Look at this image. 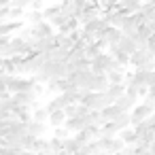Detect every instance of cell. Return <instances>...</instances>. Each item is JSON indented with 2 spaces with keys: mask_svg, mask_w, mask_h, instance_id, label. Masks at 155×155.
<instances>
[{
  "mask_svg": "<svg viewBox=\"0 0 155 155\" xmlns=\"http://www.w3.org/2000/svg\"><path fill=\"white\" fill-rule=\"evenodd\" d=\"M49 151H51V153H62V151H64V140L51 136V138H49Z\"/></svg>",
  "mask_w": 155,
  "mask_h": 155,
  "instance_id": "obj_30",
  "label": "cell"
},
{
  "mask_svg": "<svg viewBox=\"0 0 155 155\" xmlns=\"http://www.w3.org/2000/svg\"><path fill=\"white\" fill-rule=\"evenodd\" d=\"M113 62V58L108 55V53H100L98 58H94L91 60V64H89V70L94 72V74H106V70H108V64Z\"/></svg>",
  "mask_w": 155,
  "mask_h": 155,
  "instance_id": "obj_9",
  "label": "cell"
},
{
  "mask_svg": "<svg viewBox=\"0 0 155 155\" xmlns=\"http://www.w3.org/2000/svg\"><path fill=\"white\" fill-rule=\"evenodd\" d=\"M104 94H106V96L113 100V104H115V100L121 98V96L125 94V83H121V85H113V83H108V87H106Z\"/></svg>",
  "mask_w": 155,
  "mask_h": 155,
  "instance_id": "obj_17",
  "label": "cell"
},
{
  "mask_svg": "<svg viewBox=\"0 0 155 155\" xmlns=\"http://www.w3.org/2000/svg\"><path fill=\"white\" fill-rule=\"evenodd\" d=\"M79 60H85V47L74 45V47L70 49V53H68V60H66V62H79Z\"/></svg>",
  "mask_w": 155,
  "mask_h": 155,
  "instance_id": "obj_27",
  "label": "cell"
},
{
  "mask_svg": "<svg viewBox=\"0 0 155 155\" xmlns=\"http://www.w3.org/2000/svg\"><path fill=\"white\" fill-rule=\"evenodd\" d=\"M134 151H136V144H125L119 153H115V155H134Z\"/></svg>",
  "mask_w": 155,
  "mask_h": 155,
  "instance_id": "obj_34",
  "label": "cell"
},
{
  "mask_svg": "<svg viewBox=\"0 0 155 155\" xmlns=\"http://www.w3.org/2000/svg\"><path fill=\"white\" fill-rule=\"evenodd\" d=\"M142 24H144V15L138 11V13L127 15V17L123 19V24H121V28H119V30H121V34H123V36H134Z\"/></svg>",
  "mask_w": 155,
  "mask_h": 155,
  "instance_id": "obj_3",
  "label": "cell"
},
{
  "mask_svg": "<svg viewBox=\"0 0 155 155\" xmlns=\"http://www.w3.org/2000/svg\"><path fill=\"white\" fill-rule=\"evenodd\" d=\"M155 142V127L151 125L142 136H138V140H136V147H140V149H151V144Z\"/></svg>",
  "mask_w": 155,
  "mask_h": 155,
  "instance_id": "obj_15",
  "label": "cell"
},
{
  "mask_svg": "<svg viewBox=\"0 0 155 155\" xmlns=\"http://www.w3.org/2000/svg\"><path fill=\"white\" fill-rule=\"evenodd\" d=\"M30 28V34H32V38H45V36H51V34H55L53 32V26L49 24V21H38V24H34V26H28Z\"/></svg>",
  "mask_w": 155,
  "mask_h": 155,
  "instance_id": "obj_10",
  "label": "cell"
},
{
  "mask_svg": "<svg viewBox=\"0 0 155 155\" xmlns=\"http://www.w3.org/2000/svg\"><path fill=\"white\" fill-rule=\"evenodd\" d=\"M45 2H47V0H32V2H30V9H32V11H43V9H45Z\"/></svg>",
  "mask_w": 155,
  "mask_h": 155,
  "instance_id": "obj_33",
  "label": "cell"
},
{
  "mask_svg": "<svg viewBox=\"0 0 155 155\" xmlns=\"http://www.w3.org/2000/svg\"><path fill=\"white\" fill-rule=\"evenodd\" d=\"M60 13H62V11H60V2H58V5H49V7L43 9V19H45V21H51V19L58 17Z\"/></svg>",
  "mask_w": 155,
  "mask_h": 155,
  "instance_id": "obj_24",
  "label": "cell"
},
{
  "mask_svg": "<svg viewBox=\"0 0 155 155\" xmlns=\"http://www.w3.org/2000/svg\"><path fill=\"white\" fill-rule=\"evenodd\" d=\"M60 2H62V0H60ZM70 2H72V0H70Z\"/></svg>",
  "mask_w": 155,
  "mask_h": 155,
  "instance_id": "obj_43",
  "label": "cell"
},
{
  "mask_svg": "<svg viewBox=\"0 0 155 155\" xmlns=\"http://www.w3.org/2000/svg\"><path fill=\"white\" fill-rule=\"evenodd\" d=\"M98 140L102 142V151H104L106 155H115V153H119V151L125 147L119 136H106V138H98Z\"/></svg>",
  "mask_w": 155,
  "mask_h": 155,
  "instance_id": "obj_8",
  "label": "cell"
},
{
  "mask_svg": "<svg viewBox=\"0 0 155 155\" xmlns=\"http://www.w3.org/2000/svg\"><path fill=\"white\" fill-rule=\"evenodd\" d=\"M100 113H102V119H104V123H108V121H115V119L121 115V110H119V106H117V104H108V106H104Z\"/></svg>",
  "mask_w": 155,
  "mask_h": 155,
  "instance_id": "obj_16",
  "label": "cell"
},
{
  "mask_svg": "<svg viewBox=\"0 0 155 155\" xmlns=\"http://www.w3.org/2000/svg\"><path fill=\"white\" fill-rule=\"evenodd\" d=\"M140 2H149V0H140Z\"/></svg>",
  "mask_w": 155,
  "mask_h": 155,
  "instance_id": "obj_42",
  "label": "cell"
},
{
  "mask_svg": "<svg viewBox=\"0 0 155 155\" xmlns=\"http://www.w3.org/2000/svg\"><path fill=\"white\" fill-rule=\"evenodd\" d=\"M51 127H60V125H64L66 123V113L64 110H53V113H49V121H47Z\"/></svg>",
  "mask_w": 155,
  "mask_h": 155,
  "instance_id": "obj_19",
  "label": "cell"
},
{
  "mask_svg": "<svg viewBox=\"0 0 155 155\" xmlns=\"http://www.w3.org/2000/svg\"><path fill=\"white\" fill-rule=\"evenodd\" d=\"M115 104L119 106V110H121V113H130V110H132V108L136 106V100L123 94L121 98H117V100H115Z\"/></svg>",
  "mask_w": 155,
  "mask_h": 155,
  "instance_id": "obj_18",
  "label": "cell"
},
{
  "mask_svg": "<svg viewBox=\"0 0 155 155\" xmlns=\"http://www.w3.org/2000/svg\"><path fill=\"white\" fill-rule=\"evenodd\" d=\"M79 149H83V147L74 140V136H70V138H66V140H64V151H66L68 155H74Z\"/></svg>",
  "mask_w": 155,
  "mask_h": 155,
  "instance_id": "obj_29",
  "label": "cell"
},
{
  "mask_svg": "<svg viewBox=\"0 0 155 155\" xmlns=\"http://www.w3.org/2000/svg\"><path fill=\"white\" fill-rule=\"evenodd\" d=\"M106 53H108V55H110L115 62H119L123 68H125V66H130V55H127V53H123V51H121L117 45H108Z\"/></svg>",
  "mask_w": 155,
  "mask_h": 155,
  "instance_id": "obj_13",
  "label": "cell"
},
{
  "mask_svg": "<svg viewBox=\"0 0 155 155\" xmlns=\"http://www.w3.org/2000/svg\"><path fill=\"white\" fill-rule=\"evenodd\" d=\"M87 125H89V123H87L85 117H70V119H66V123H64V127H66L70 134H77V132L85 130Z\"/></svg>",
  "mask_w": 155,
  "mask_h": 155,
  "instance_id": "obj_12",
  "label": "cell"
},
{
  "mask_svg": "<svg viewBox=\"0 0 155 155\" xmlns=\"http://www.w3.org/2000/svg\"><path fill=\"white\" fill-rule=\"evenodd\" d=\"M32 121L47 123V121H49V113H47V108H45V106H38V108H34V110H32Z\"/></svg>",
  "mask_w": 155,
  "mask_h": 155,
  "instance_id": "obj_28",
  "label": "cell"
},
{
  "mask_svg": "<svg viewBox=\"0 0 155 155\" xmlns=\"http://www.w3.org/2000/svg\"><path fill=\"white\" fill-rule=\"evenodd\" d=\"M127 15H132V13H127L125 9H110V11H102V19H104L108 26H113V28H121V24H123V19H125Z\"/></svg>",
  "mask_w": 155,
  "mask_h": 155,
  "instance_id": "obj_5",
  "label": "cell"
},
{
  "mask_svg": "<svg viewBox=\"0 0 155 155\" xmlns=\"http://www.w3.org/2000/svg\"><path fill=\"white\" fill-rule=\"evenodd\" d=\"M106 87H108L106 74H94V72H91V77H89L85 89H87V91H106Z\"/></svg>",
  "mask_w": 155,
  "mask_h": 155,
  "instance_id": "obj_11",
  "label": "cell"
},
{
  "mask_svg": "<svg viewBox=\"0 0 155 155\" xmlns=\"http://www.w3.org/2000/svg\"><path fill=\"white\" fill-rule=\"evenodd\" d=\"M142 7L140 0H119V7L117 9H125L127 13H138Z\"/></svg>",
  "mask_w": 155,
  "mask_h": 155,
  "instance_id": "obj_20",
  "label": "cell"
},
{
  "mask_svg": "<svg viewBox=\"0 0 155 155\" xmlns=\"http://www.w3.org/2000/svg\"><path fill=\"white\" fill-rule=\"evenodd\" d=\"M26 127H28V134L36 138H45V134L49 132V123H38V121H28Z\"/></svg>",
  "mask_w": 155,
  "mask_h": 155,
  "instance_id": "obj_14",
  "label": "cell"
},
{
  "mask_svg": "<svg viewBox=\"0 0 155 155\" xmlns=\"http://www.w3.org/2000/svg\"><path fill=\"white\" fill-rule=\"evenodd\" d=\"M9 41H11V36H0V47H5V45H9Z\"/></svg>",
  "mask_w": 155,
  "mask_h": 155,
  "instance_id": "obj_38",
  "label": "cell"
},
{
  "mask_svg": "<svg viewBox=\"0 0 155 155\" xmlns=\"http://www.w3.org/2000/svg\"><path fill=\"white\" fill-rule=\"evenodd\" d=\"M24 21L28 24V26H34V24H38V21H43V11H28L26 15H24Z\"/></svg>",
  "mask_w": 155,
  "mask_h": 155,
  "instance_id": "obj_26",
  "label": "cell"
},
{
  "mask_svg": "<svg viewBox=\"0 0 155 155\" xmlns=\"http://www.w3.org/2000/svg\"><path fill=\"white\" fill-rule=\"evenodd\" d=\"M130 66L134 70H155V58L149 53V49H138L130 55Z\"/></svg>",
  "mask_w": 155,
  "mask_h": 155,
  "instance_id": "obj_1",
  "label": "cell"
},
{
  "mask_svg": "<svg viewBox=\"0 0 155 155\" xmlns=\"http://www.w3.org/2000/svg\"><path fill=\"white\" fill-rule=\"evenodd\" d=\"M149 151H151V155H155V142L151 144V149H149Z\"/></svg>",
  "mask_w": 155,
  "mask_h": 155,
  "instance_id": "obj_40",
  "label": "cell"
},
{
  "mask_svg": "<svg viewBox=\"0 0 155 155\" xmlns=\"http://www.w3.org/2000/svg\"><path fill=\"white\" fill-rule=\"evenodd\" d=\"M121 36H123V34H121V30H119V28L108 26V32H106V38H104V41H106L108 45H119Z\"/></svg>",
  "mask_w": 155,
  "mask_h": 155,
  "instance_id": "obj_23",
  "label": "cell"
},
{
  "mask_svg": "<svg viewBox=\"0 0 155 155\" xmlns=\"http://www.w3.org/2000/svg\"><path fill=\"white\" fill-rule=\"evenodd\" d=\"M0 77H2V72H0Z\"/></svg>",
  "mask_w": 155,
  "mask_h": 155,
  "instance_id": "obj_44",
  "label": "cell"
},
{
  "mask_svg": "<svg viewBox=\"0 0 155 155\" xmlns=\"http://www.w3.org/2000/svg\"><path fill=\"white\" fill-rule=\"evenodd\" d=\"M17 155H36V153H32V151H24V149H19V151H17Z\"/></svg>",
  "mask_w": 155,
  "mask_h": 155,
  "instance_id": "obj_39",
  "label": "cell"
},
{
  "mask_svg": "<svg viewBox=\"0 0 155 155\" xmlns=\"http://www.w3.org/2000/svg\"><path fill=\"white\" fill-rule=\"evenodd\" d=\"M30 2H32V0H11V2H9V7L26 11V9H30Z\"/></svg>",
  "mask_w": 155,
  "mask_h": 155,
  "instance_id": "obj_31",
  "label": "cell"
},
{
  "mask_svg": "<svg viewBox=\"0 0 155 155\" xmlns=\"http://www.w3.org/2000/svg\"><path fill=\"white\" fill-rule=\"evenodd\" d=\"M13 100L17 106H28V108H38V98L34 96V91H19V94H13Z\"/></svg>",
  "mask_w": 155,
  "mask_h": 155,
  "instance_id": "obj_7",
  "label": "cell"
},
{
  "mask_svg": "<svg viewBox=\"0 0 155 155\" xmlns=\"http://www.w3.org/2000/svg\"><path fill=\"white\" fill-rule=\"evenodd\" d=\"M81 104H83V106H87L89 110H102L104 106L113 104V100H110L104 91H87V94L83 96Z\"/></svg>",
  "mask_w": 155,
  "mask_h": 155,
  "instance_id": "obj_2",
  "label": "cell"
},
{
  "mask_svg": "<svg viewBox=\"0 0 155 155\" xmlns=\"http://www.w3.org/2000/svg\"><path fill=\"white\" fill-rule=\"evenodd\" d=\"M121 140H123V144H136V132H134V127L130 125V127H125V130H121L119 134H117Z\"/></svg>",
  "mask_w": 155,
  "mask_h": 155,
  "instance_id": "obj_22",
  "label": "cell"
},
{
  "mask_svg": "<svg viewBox=\"0 0 155 155\" xmlns=\"http://www.w3.org/2000/svg\"><path fill=\"white\" fill-rule=\"evenodd\" d=\"M100 13H102L100 5H87L83 11L77 13V21H79V26H85V24L94 21L96 17H100Z\"/></svg>",
  "mask_w": 155,
  "mask_h": 155,
  "instance_id": "obj_6",
  "label": "cell"
},
{
  "mask_svg": "<svg viewBox=\"0 0 155 155\" xmlns=\"http://www.w3.org/2000/svg\"><path fill=\"white\" fill-rule=\"evenodd\" d=\"M32 91H34L36 98H41V96L45 94V85H43V83H34V89H32Z\"/></svg>",
  "mask_w": 155,
  "mask_h": 155,
  "instance_id": "obj_35",
  "label": "cell"
},
{
  "mask_svg": "<svg viewBox=\"0 0 155 155\" xmlns=\"http://www.w3.org/2000/svg\"><path fill=\"white\" fill-rule=\"evenodd\" d=\"M53 136L60 138V140H66V138H70V132L64 125H60V127H53Z\"/></svg>",
  "mask_w": 155,
  "mask_h": 155,
  "instance_id": "obj_32",
  "label": "cell"
},
{
  "mask_svg": "<svg viewBox=\"0 0 155 155\" xmlns=\"http://www.w3.org/2000/svg\"><path fill=\"white\" fill-rule=\"evenodd\" d=\"M155 113V106H151V104H147V102H140V104H136L132 110H130V117H132V125H136V123H140V121H144V119H149L151 115Z\"/></svg>",
  "mask_w": 155,
  "mask_h": 155,
  "instance_id": "obj_4",
  "label": "cell"
},
{
  "mask_svg": "<svg viewBox=\"0 0 155 155\" xmlns=\"http://www.w3.org/2000/svg\"><path fill=\"white\" fill-rule=\"evenodd\" d=\"M87 2H89V5H98V0H87Z\"/></svg>",
  "mask_w": 155,
  "mask_h": 155,
  "instance_id": "obj_41",
  "label": "cell"
},
{
  "mask_svg": "<svg viewBox=\"0 0 155 155\" xmlns=\"http://www.w3.org/2000/svg\"><path fill=\"white\" fill-rule=\"evenodd\" d=\"M123 53H127V55H132V53H136L138 49H136V45H134V41L130 38V36H121V41H119V45H117Z\"/></svg>",
  "mask_w": 155,
  "mask_h": 155,
  "instance_id": "obj_21",
  "label": "cell"
},
{
  "mask_svg": "<svg viewBox=\"0 0 155 155\" xmlns=\"http://www.w3.org/2000/svg\"><path fill=\"white\" fill-rule=\"evenodd\" d=\"M106 79H108V83H113V85H121V83H125V70L106 72Z\"/></svg>",
  "mask_w": 155,
  "mask_h": 155,
  "instance_id": "obj_25",
  "label": "cell"
},
{
  "mask_svg": "<svg viewBox=\"0 0 155 155\" xmlns=\"http://www.w3.org/2000/svg\"><path fill=\"white\" fill-rule=\"evenodd\" d=\"M134 155H151V151H149V149H140V147H136Z\"/></svg>",
  "mask_w": 155,
  "mask_h": 155,
  "instance_id": "obj_37",
  "label": "cell"
},
{
  "mask_svg": "<svg viewBox=\"0 0 155 155\" xmlns=\"http://www.w3.org/2000/svg\"><path fill=\"white\" fill-rule=\"evenodd\" d=\"M72 5H74L77 13H79V11H83V9H85V7H87L89 2H87V0H72Z\"/></svg>",
  "mask_w": 155,
  "mask_h": 155,
  "instance_id": "obj_36",
  "label": "cell"
}]
</instances>
